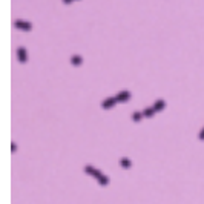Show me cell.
Returning a JSON list of instances; mask_svg holds the SVG:
<instances>
[{
	"mask_svg": "<svg viewBox=\"0 0 204 204\" xmlns=\"http://www.w3.org/2000/svg\"><path fill=\"white\" fill-rule=\"evenodd\" d=\"M14 25L17 29H22V31H31L32 29V25L29 22H25V20H15Z\"/></svg>",
	"mask_w": 204,
	"mask_h": 204,
	"instance_id": "cell-1",
	"label": "cell"
},
{
	"mask_svg": "<svg viewBox=\"0 0 204 204\" xmlns=\"http://www.w3.org/2000/svg\"><path fill=\"white\" fill-rule=\"evenodd\" d=\"M115 103H117V98L115 97H109V98L101 101V108L103 109H111L112 106H115Z\"/></svg>",
	"mask_w": 204,
	"mask_h": 204,
	"instance_id": "cell-2",
	"label": "cell"
},
{
	"mask_svg": "<svg viewBox=\"0 0 204 204\" xmlns=\"http://www.w3.org/2000/svg\"><path fill=\"white\" fill-rule=\"evenodd\" d=\"M84 170H86V173H89V175H92V176H95L97 180L101 176V172L98 170V169H95V167H92V166H84Z\"/></svg>",
	"mask_w": 204,
	"mask_h": 204,
	"instance_id": "cell-3",
	"label": "cell"
},
{
	"mask_svg": "<svg viewBox=\"0 0 204 204\" xmlns=\"http://www.w3.org/2000/svg\"><path fill=\"white\" fill-rule=\"evenodd\" d=\"M115 98H117V101L124 103V101H127V100L130 98V92H129V91H121V92H118V94L115 95Z\"/></svg>",
	"mask_w": 204,
	"mask_h": 204,
	"instance_id": "cell-4",
	"label": "cell"
},
{
	"mask_svg": "<svg viewBox=\"0 0 204 204\" xmlns=\"http://www.w3.org/2000/svg\"><path fill=\"white\" fill-rule=\"evenodd\" d=\"M17 57H19V62L20 63H26V49L23 46L17 48Z\"/></svg>",
	"mask_w": 204,
	"mask_h": 204,
	"instance_id": "cell-5",
	"label": "cell"
},
{
	"mask_svg": "<svg viewBox=\"0 0 204 204\" xmlns=\"http://www.w3.org/2000/svg\"><path fill=\"white\" fill-rule=\"evenodd\" d=\"M164 108H166V101H164L163 98L157 100V101H155V104H154V109H155V111H163Z\"/></svg>",
	"mask_w": 204,
	"mask_h": 204,
	"instance_id": "cell-6",
	"label": "cell"
},
{
	"mask_svg": "<svg viewBox=\"0 0 204 204\" xmlns=\"http://www.w3.org/2000/svg\"><path fill=\"white\" fill-rule=\"evenodd\" d=\"M71 63H72L74 66H80L83 63L82 55H72V57H71Z\"/></svg>",
	"mask_w": 204,
	"mask_h": 204,
	"instance_id": "cell-7",
	"label": "cell"
},
{
	"mask_svg": "<svg viewBox=\"0 0 204 204\" xmlns=\"http://www.w3.org/2000/svg\"><path fill=\"white\" fill-rule=\"evenodd\" d=\"M155 112H157V111H155V109H154V106H152V108H146V109L143 111V115H144L146 118H151Z\"/></svg>",
	"mask_w": 204,
	"mask_h": 204,
	"instance_id": "cell-8",
	"label": "cell"
},
{
	"mask_svg": "<svg viewBox=\"0 0 204 204\" xmlns=\"http://www.w3.org/2000/svg\"><path fill=\"white\" fill-rule=\"evenodd\" d=\"M143 117H144V115H143V112H140V111H135V112L132 114V120H134V121H140Z\"/></svg>",
	"mask_w": 204,
	"mask_h": 204,
	"instance_id": "cell-9",
	"label": "cell"
},
{
	"mask_svg": "<svg viewBox=\"0 0 204 204\" xmlns=\"http://www.w3.org/2000/svg\"><path fill=\"white\" fill-rule=\"evenodd\" d=\"M120 164H121V167H124V169H129L132 164H130V161H129V158H121L120 160Z\"/></svg>",
	"mask_w": 204,
	"mask_h": 204,
	"instance_id": "cell-10",
	"label": "cell"
},
{
	"mask_svg": "<svg viewBox=\"0 0 204 204\" xmlns=\"http://www.w3.org/2000/svg\"><path fill=\"white\" fill-rule=\"evenodd\" d=\"M98 181L101 183V186H108V183H109V178H108V176H104V175H101V176L98 178Z\"/></svg>",
	"mask_w": 204,
	"mask_h": 204,
	"instance_id": "cell-11",
	"label": "cell"
},
{
	"mask_svg": "<svg viewBox=\"0 0 204 204\" xmlns=\"http://www.w3.org/2000/svg\"><path fill=\"white\" fill-rule=\"evenodd\" d=\"M198 138H200V140H204V127L201 129V130H200V135H198Z\"/></svg>",
	"mask_w": 204,
	"mask_h": 204,
	"instance_id": "cell-12",
	"label": "cell"
},
{
	"mask_svg": "<svg viewBox=\"0 0 204 204\" xmlns=\"http://www.w3.org/2000/svg\"><path fill=\"white\" fill-rule=\"evenodd\" d=\"M72 2H74V0H63L65 5H69V3H72Z\"/></svg>",
	"mask_w": 204,
	"mask_h": 204,
	"instance_id": "cell-13",
	"label": "cell"
}]
</instances>
